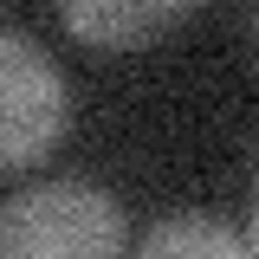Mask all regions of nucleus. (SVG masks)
I'll return each instance as SVG.
<instances>
[{
  "instance_id": "nucleus-1",
  "label": "nucleus",
  "mask_w": 259,
  "mask_h": 259,
  "mask_svg": "<svg viewBox=\"0 0 259 259\" xmlns=\"http://www.w3.org/2000/svg\"><path fill=\"white\" fill-rule=\"evenodd\" d=\"M123 240L117 201L91 182H39L0 201V259H110Z\"/></svg>"
},
{
  "instance_id": "nucleus-2",
  "label": "nucleus",
  "mask_w": 259,
  "mask_h": 259,
  "mask_svg": "<svg viewBox=\"0 0 259 259\" xmlns=\"http://www.w3.org/2000/svg\"><path fill=\"white\" fill-rule=\"evenodd\" d=\"M71 123L59 65L32 46L26 32L0 26V168H32L59 149Z\"/></svg>"
},
{
  "instance_id": "nucleus-3",
  "label": "nucleus",
  "mask_w": 259,
  "mask_h": 259,
  "mask_svg": "<svg viewBox=\"0 0 259 259\" xmlns=\"http://www.w3.org/2000/svg\"><path fill=\"white\" fill-rule=\"evenodd\" d=\"M52 7L71 39H84L97 52H136L168 26H182L201 0H52Z\"/></svg>"
},
{
  "instance_id": "nucleus-4",
  "label": "nucleus",
  "mask_w": 259,
  "mask_h": 259,
  "mask_svg": "<svg viewBox=\"0 0 259 259\" xmlns=\"http://www.w3.org/2000/svg\"><path fill=\"white\" fill-rule=\"evenodd\" d=\"M143 259H246L253 253V233H233L214 221H162L143 233Z\"/></svg>"
}]
</instances>
